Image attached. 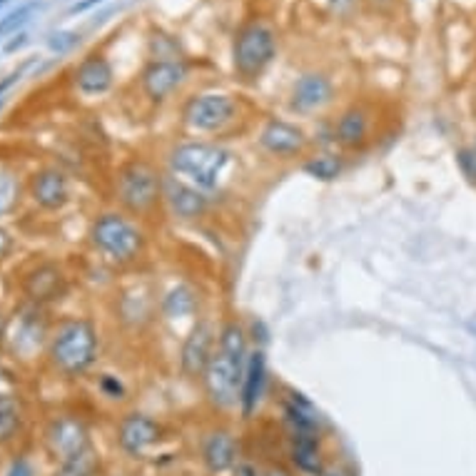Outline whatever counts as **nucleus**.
<instances>
[{
	"label": "nucleus",
	"instance_id": "nucleus-1",
	"mask_svg": "<svg viewBox=\"0 0 476 476\" xmlns=\"http://www.w3.org/2000/svg\"><path fill=\"white\" fill-rule=\"evenodd\" d=\"M252 352V339L247 332V322L237 314H227L217 327V344L210 357L207 369L202 372L197 389L202 404L212 416L230 419L237 414L239 389H242L244 366Z\"/></svg>",
	"mask_w": 476,
	"mask_h": 476
},
{
	"label": "nucleus",
	"instance_id": "nucleus-2",
	"mask_svg": "<svg viewBox=\"0 0 476 476\" xmlns=\"http://www.w3.org/2000/svg\"><path fill=\"white\" fill-rule=\"evenodd\" d=\"M160 162L167 175L195 185L217 202L227 195L239 172V153L230 140L187 137V135L172 140Z\"/></svg>",
	"mask_w": 476,
	"mask_h": 476
},
{
	"label": "nucleus",
	"instance_id": "nucleus-3",
	"mask_svg": "<svg viewBox=\"0 0 476 476\" xmlns=\"http://www.w3.org/2000/svg\"><path fill=\"white\" fill-rule=\"evenodd\" d=\"M85 237L92 255L115 272L140 269L153 250L150 225L117 207L100 210L92 214Z\"/></svg>",
	"mask_w": 476,
	"mask_h": 476
},
{
	"label": "nucleus",
	"instance_id": "nucleus-4",
	"mask_svg": "<svg viewBox=\"0 0 476 476\" xmlns=\"http://www.w3.org/2000/svg\"><path fill=\"white\" fill-rule=\"evenodd\" d=\"M250 120L247 103L239 92L225 87H202L189 92L178 108V122L187 137L232 140Z\"/></svg>",
	"mask_w": 476,
	"mask_h": 476
},
{
	"label": "nucleus",
	"instance_id": "nucleus-5",
	"mask_svg": "<svg viewBox=\"0 0 476 476\" xmlns=\"http://www.w3.org/2000/svg\"><path fill=\"white\" fill-rule=\"evenodd\" d=\"M167 172L162 162L147 155H130L112 170V207L153 225L162 217V192Z\"/></svg>",
	"mask_w": 476,
	"mask_h": 476
},
{
	"label": "nucleus",
	"instance_id": "nucleus-6",
	"mask_svg": "<svg viewBox=\"0 0 476 476\" xmlns=\"http://www.w3.org/2000/svg\"><path fill=\"white\" fill-rule=\"evenodd\" d=\"M103 352L100 327L85 314H65L53 322L45 362L60 379H80L98 366Z\"/></svg>",
	"mask_w": 476,
	"mask_h": 476
},
{
	"label": "nucleus",
	"instance_id": "nucleus-7",
	"mask_svg": "<svg viewBox=\"0 0 476 476\" xmlns=\"http://www.w3.org/2000/svg\"><path fill=\"white\" fill-rule=\"evenodd\" d=\"M280 56V31L267 18H247L230 43L232 75L242 85H257Z\"/></svg>",
	"mask_w": 476,
	"mask_h": 476
},
{
	"label": "nucleus",
	"instance_id": "nucleus-8",
	"mask_svg": "<svg viewBox=\"0 0 476 476\" xmlns=\"http://www.w3.org/2000/svg\"><path fill=\"white\" fill-rule=\"evenodd\" d=\"M255 150L275 165L302 162L314 150L312 133L299 120L284 115H267L255 130Z\"/></svg>",
	"mask_w": 476,
	"mask_h": 476
},
{
	"label": "nucleus",
	"instance_id": "nucleus-9",
	"mask_svg": "<svg viewBox=\"0 0 476 476\" xmlns=\"http://www.w3.org/2000/svg\"><path fill=\"white\" fill-rule=\"evenodd\" d=\"M112 441L122 459L128 461H150L167 441V424L158 414L145 409H125L115 419Z\"/></svg>",
	"mask_w": 476,
	"mask_h": 476
},
{
	"label": "nucleus",
	"instance_id": "nucleus-10",
	"mask_svg": "<svg viewBox=\"0 0 476 476\" xmlns=\"http://www.w3.org/2000/svg\"><path fill=\"white\" fill-rule=\"evenodd\" d=\"M195 454L205 476H232L244 461L242 434L230 419L212 416L197 434Z\"/></svg>",
	"mask_w": 476,
	"mask_h": 476
},
{
	"label": "nucleus",
	"instance_id": "nucleus-11",
	"mask_svg": "<svg viewBox=\"0 0 476 476\" xmlns=\"http://www.w3.org/2000/svg\"><path fill=\"white\" fill-rule=\"evenodd\" d=\"M202 314L207 312H205V292L200 282L175 275L158 284V324L175 332L178 339Z\"/></svg>",
	"mask_w": 476,
	"mask_h": 476
},
{
	"label": "nucleus",
	"instance_id": "nucleus-12",
	"mask_svg": "<svg viewBox=\"0 0 476 476\" xmlns=\"http://www.w3.org/2000/svg\"><path fill=\"white\" fill-rule=\"evenodd\" d=\"M158 280L137 277L115 289L112 294V319L122 332L135 337H145L160 327L158 324Z\"/></svg>",
	"mask_w": 476,
	"mask_h": 476
},
{
	"label": "nucleus",
	"instance_id": "nucleus-13",
	"mask_svg": "<svg viewBox=\"0 0 476 476\" xmlns=\"http://www.w3.org/2000/svg\"><path fill=\"white\" fill-rule=\"evenodd\" d=\"M332 145L334 150L349 155H359L377 142L379 112L377 105L369 100H352L342 105L337 115L330 117Z\"/></svg>",
	"mask_w": 476,
	"mask_h": 476
},
{
	"label": "nucleus",
	"instance_id": "nucleus-14",
	"mask_svg": "<svg viewBox=\"0 0 476 476\" xmlns=\"http://www.w3.org/2000/svg\"><path fill=\"white\" fill-rule=\"evenodd\" d=\"M189 78H192V62L187 58H167V60L147 58L137 73V90L147 105L162 108L185 90Z\"/></svg>",
	"mask_w": 476,
	"mask_h": 476
},
{
	"label": "nucleus",
	"instance_id": "nucleus-15",
	"mask_svg": "<svg viewBox=\"0 0 476 476\" xmlns=\"http://www.w3.org/2000/svg\"><path fill=\"white\" fill-rule=\"evenodd\" d=\"M337 83L327 70L309 67L305 73H299L292 80L287 92V112L289 117H302V120H314L322 117L337 103Z\"/></svg>",
	"mask_w": 476,
	"mask_h": 476
},
{
	"label": "nucleus",
	"instance_id": "nucleus-16",
	"mask_svg": "<svg viewBox=\"0 0 476 476\" xmlns=\"http://www.w3.org/2000/svg\"><path fill=\"white\" fill-rule=\"evenodd\" d=\"M43 446L56 464H65L70 459L95 449L92 429L87 419L78 411H60L50 416L43 429Z\"/></svg>",
	"mask_w": 476,
	"mask_h": 476
},
{
	"label": "nucleus",
	"instance_id": "nucleus-17",
	"mask_svg": "<svg viewBox=\"0 0 476 476\" xmlns=\"http://www.w3.org/2000/svg\"><path fill=\"white\" fill-rule=\"evenodd\" d=\"M217 210V200L207 192L197 189L195 185L185 182L180 178H165V192H162V217L178 227H197L207 222Z\"/></svg>",
	"mask_w": 476,
	"mask_h": 476
},
{
	"label": "nucleus",
	"instance_id": "nucleus-18",
	"mask_svg": "<svg viewBox=\"0 0 476 476\" xmlns=\"http://www.w3.org/2000/svg\"><path fill=\"white\" fill-rule=\"evenodd\" d=\"M217 327H220V319L210 317V314H202L187 332L178 339V374L185 382H192L197 386L202 372L207 369L210 357L214 352V344H217Z\"/></svg>",
	"mask_w": 476,
	"mask_h": 476
},
{
	"label": "nucleus",
	"instance_id": "nucleus-19",
	"mask_svg": "<svg viewBox=\"0 0 476 476\" xmlns=\"http://www.w3.org/2000/svg\"><path fill=\"white\" fill-rule=\"evenodd\" d=\"M50 330L53 322L48 319L45 307H37L33 302H23L20 309L15 312V327L12 332L6 327V342L12 347L15 359L33 362L45 357L48 349Z\"/></svg>",
	"mask_w": 476,
	"mask_h": 476
},
{
	"label": "nucleus",
	"instance_id": "nucleus-20",
	"mask_svg": "<svg viewBox=\"0 0 476 476\" xmlns=\"http://www.w3.org/2000/svg\"><path fill=\"white\" fill-rule=\"evenodd\" d=\"M20 292L25 302H33L37 307L58 305L70 292V277L56 260H37L20 277Z\"/></svg>",
	"mask_w": 476,
	"mask_h": 476
},
{
	"label": "nucleus",
	"instance_id": "nucleus-21",
	"mask_svg": "<svg viewBox=\"0 0 476 476\" xmlns=\"http://www.w3.org/2000/svg\"><path fill=\"white\" fill-rule=\"evenodd\" d=\"M25 195L40 212L58 214L73 200V182L62 167L43 165L31 172L25 182Z\"/></svg>",
	"mask_w": 476,
	"mask_h": 476
},
{
	"label": "nucleus",
	"instance_id": "nucleus-22",
	"mask_svg": "<svg viewBox=\"0 0 476 476\" xmlns=\"http://www.w3.org/2000/svg\"><path fill=\"white\" fill-rule=\"evenodd\" d=\"M269 391V366H267V352L264 347H252L244 366L242 389H239V407L237 416L239 421H252L260 414V407L267 399Z\"/></svg>",
	"mask_w": 476,
	"mask_h": 476
},
{
	"label": "nucleus",
	"instance_id": "nucleus-23",
	"mask_svg": "<svg viewBox=\"0 0 476 476\" xmlns=\"http://www.w3.org/2000/svg\"><path fill=\"white\" fill-rule=\"evenodd\" d=\"M73 85L83 98H103L115 87V67L105 53H90L75 65Z\"/></svg>",
	"mask_w": 476,
	"mask_h": 476
},
{
	"label": "nucleus",
	"instance_id": "nucleus-24",
	"mask_svg": "<svg viewBox=\"0 0 476 476\" xmlns=\"http://www.w3.org/2000/svg\"><path fill=\"white\" fill-rule=\"evenodd\" d=\"M287 464L299 476H324L330 471L327 436H294L287 439Z\"/></svg>",
	"mask_w": 476,
	"mask_h": 476
},
{
	"label": "nucleus",
	"instance_id": "nucleus-25",
	"mask_svg": "<svg viewBox=\"0 0 476 476\" xmlns=\"http://www.w3.org/2000/svg\"><path fill=\"white\" fill-rule=\"evenodd\" d=\"M299 170L305 172L307 178L317 180L322 185H332L339 178H344V172L349 170V158L334 147L330 150H319L314 147L309 155H307L302 162H299Z\"/></svg>",
	"mask_w": 476,
	"mask_h": 476
},
{
	"label": "nucleus",
	"instance_id": "nucleus-26",
	"mask_svg": "<svg viewBox=\"0 0 476 476\" xmlns=\"http://www.w3.org/2000/svg\"><path fill=\"white\" fill-rule=\"evenodd\" d=\"M23 195H25V185L20 180L18 170L6 165V162H0V222L18 212Z\"/></svg>",
	"mask_w": 476,
	"mask_h": 476
},
{
	"label": "nucleus",
	"instance_id": "nucleus-27",
	"mask_svg": "<svg viewBox=\"0 0 476 476\" xmlns=\"http://www.w3.org/2000/svg\"><path fill=\"white\" fill-rule=\"evenodd\" d=\"M25 421L23 402L10 391H0V444H8L20 434Z\"/></svg>",
	"mask_w": 476,
	"mask_h": 476
},
{
	"label": "nucleus",
	"instance_id": "nucleus-28",
	"mask_svg": "<svg viewBox=\"0 0 476 476\" xmlns=\"http://www.w3.org/2000/svg\"><path fill=\"white\" fill-rule=\"evenodd\" d=\"M95 386H98V394L105 402L117 404V407H122V404H128L133 399V386H130L128 379L117 372H100L95 377Z\"/></svg>",
	"mask_w": 476,
	"mask_h": 476
},
{
	"label": "nucleus",
	"instance_id": "nucleus-29",
	"mask_svg": "<svg viewBox=\"0 0 476 476\" xmlns=\"http://www.w3.org/2000/svg\"><path fill=\"white\" fill-rule=\"evenodd\" d=\"M100 469H103V461H100L98 449H90L65 464H56L53 476H100Z\"/></svg>",
	"mask_w": 476,
	"mask_h": 476
},
{
	"label": "nucleus",
	"instance_id": "nucleus-30",
	"mask_svg": "<svg viewBox=\"0 0 476 476\" xmlns=\"http://www.w3.org/2000/svg\"><path fill=\"white\" fill-rule=\"evenodd\" d=\"M150 58H155V60H167V58H185V56H182V50H180L178 37L158 31V33H153V37H150Z\"/></svg>",
	"mask_w": 476,
	"mask_h": 476
},
{
	"label": "nucleus",
	"instance_id": "nucleus-31",
	"mask_svg": "<svg viewBox=\"0 0 476 476\" xmlns=\"http://www.w3.org/2000/svg\"><path fill=\"white\" fill-rule=\"evenodd\" d=\"M454 160H457V167H459V172H461V178H464L471 187H476V150L471 147V142L459 145L457 153H454Z\"/></svg>",
	"mask_w": 476,
	"mask_h": 476
},
{
	"label": "nucleus",
	"instance_id": "nucleus-32",
	"mask_svg": "<svg viewBox=\"0 0 476 476\" xmlns=\"http://www.w3.org/2000/svg\"><path fill=\"white\" fill-rule=\"evenodd\" d=\"M255 476H299L287 461H264V464H257Z\"/></svg>",
	"mask_w": 476,
	"mask_h": 476
},
{
	"label": "nucleus",
	"instance_id": "nucleus-33",
	"mask_svg": "<svg viewBox=\"0 0 476 476\" xmlns=\"http://www.w3.org/2000/svg\"><path fill=\"white\" fill-rule=\"evenodd\" d=\"M15 247H18V239L12 237V232L8 227L0 225V264L6 262V260H10Z\"/></svg>",
	"mask_w": 476,
	"mask_h": 476
},
{
	"label": "nucleus",
	"instance_id": "nucleus-34",
	"mask_svg": "<svg viewBox=\"0 0 476 476\" xmlns=\"http://www.w3.org/2000/svg\"><path fill=\"white\" fill-rule=\"evenodd\" d=\"M28 10H31V8H20V10L10 12L6 20H0V35H6V33L15 31L20 23H25V15H28Z\"/></svg>",
	"mask_w": 476,
	"mask_h": 476
},
{
	"label": "nucleus",
	"instance_id": "nucleus-35",
	"mask_svg": "<svg viewBox=\"0 0 476 476\" xmlns=\"http://www.w3.org/2000/svg\"><path fill=\"white\" fill-rule=\"evenodd\" d=\"M357 0H327V8H330L332 15H337V18H342V15H349V12L355 10Z\"/></svg>",
	"mask_w": 476,
	"mask_h": 476
},
{
	"label": "nucleus",
	"instance_id": "nucleus-36",
	"mask_svg": "<svg viewBox=\"0 0 476 476\" xmlns=\"http://www.w3.org/2000/svg\"><path fill=\"white\" fill-rule=\"evenodd\" d=\"M6 476H33V466L31 461L25 457H18V459H12V464L8 466Z\"/></svg>",
	"mask_w": 476,
	"mask_h": 476
},
{
	"label": "nucleus",
	"instance_id": "nucleus-37",
	"mask_svg": "<svg viewBox=\"0 0 476 476\" xmlns=\"http://www.w3.org/2000/svg\"><path fill=\"white\" fill-rule=\"evenodd\" d=\"M6 327H8V319L3 317V309H0V347L6 344Z\"/></svg>",
	"mask_w": 476,
	"mask_h": 476
},
{
	"label": "nucleus",
	"instance_id": "nucleus-38",
	"mask_svg": "<svg viewBox=\"0 0 476 476\" xmlns=\"http://www.w3.org/2000/svg\"><path fill=\"white\" fill-rule=\"evenodd\" d=\"M95 3H103V0H85V3H78V6H75L73 10H75V12H80V10H85V8L95 6Z\"/></svg>",
	"mask_w": 476,
	"mask_h": 476
},
{
	"label": "nucleus",
	"instance_id": "nucleus-39",
	"mask_svg": "<svg viewBox=\"0 0 476 476\" xmlns=\"http://www.w3.org/2000/svg\"><path fill=\"white\" fill-rule=\"evenodd\" d=\"M324 476H347V474H344L342 469H337V466H330V471H327Z\"/></svg>",
	"mask_w": 476,
	"mask_h": 476
},
{
	"label": "nucleus",
	"instance_id": "nucleus-40",
	"mask_svg": "<svg viewBox=\"0 0 476 476\" xmlns=\"http://www.w3.org/2000/svg\"><path fill=\"white\" fill-rule=\"evenodd\" d=\"M471 147H474V150H476V137H474V140H471Z\"/></svg>",
	"mask_w": 476,
	"mask_h": 476
}]
</instances>
